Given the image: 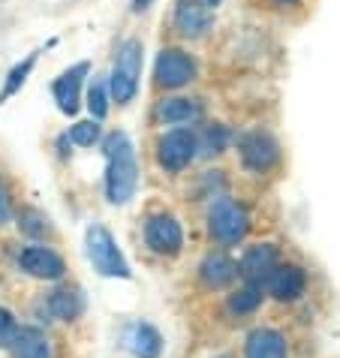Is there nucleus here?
<instances>
[{
	"label": "nucleus",
	"instance_id": "5",
	"mask_svg": "<svg viewBox=\"0 0 340 358\" xmlns=\"http://www.w3.org/2000/svg\"><path fill=\"white\" fill-rule=\"evenodd\" d=\"M154 78L160 87H184L196 78V61L181 48H163L154 64Z\"/></svg>",
	"mask_w": 340,
	"mask_h": 358
},
{
	"label": "nucleus",
	"instance_id": "28",
	"mask_svg": "<svg viewBox=\"0 0 340 358\" xmlns=\"http://www.w3.org/2000/svg\"><path fill=\"white\" fill-rule=\"evenodd\" d=\"M148 3H151V0H133V9H136V13H142Z\"/></svg>",
	"mask_w": 340,
	"mask_h": 358
},
{
	"label": "nucleus",
	"instance_id": "20",
	"mask_svg": "<svg viewBox=\"0 0 340 358\" xmlns=\"http://www.w3.org/2000/svg\"><path fill=\"white\" fill-rule=\"evenodd\" d=\"M36 57H39V52L27 55V57H24V64H18L13 73L6 76V85H3V91H0V103H3V99H9L13 94H18V87H22V85L27 82V76H31V69H34V64H36Z\"/></svg>",
	"mask_w": 340,
	"mask_h": 358
},
{
	"label": "nucleus",
	"instance_id": "3",
	"mask_svg": "<svg viewBox=\"0 0 340 358\" xmlns=\"http://www.w3.org/2000/svg\"><path fill=\"white\" fill-rule=\"evenodd\" d=\"M87 259L94 262V268L103 277H124V280L129 277V265L124 259V253L118 250L112 232L99 223L87 229Z\"/></svg>",
	"mask_w": 340,
	"mask_h": 358
},
{
	"label": "nucleus",
	"instance_id": "25",
	"mask_svg": "<svg viewBox=\"0 0 340 358\" xmlns=\"http://www.w3.org/2000/svg\"><path fill=\"white\" fill-rule=\"evenodd\" d=\"M15 331H18V325L13 320V313H9L6 307H0V346H6V350H9V343H13Z\"/></svg>",
	"mask_w": 340,
	"mask_h": 358
},
{
	"label": "nucleus",
	"instance_id": "10",
	"mask_svg": "<svg viewBox=\"0 0 340 358\" xmlns=\"http://www.w3.org/2000/svg\"><path fill=\"white\" fill-rule=\"evenodd\" d=\"M18 265L31 277H39V280H57L66 271L64 259L48 247H24L22 256H18Z\"/></svg>",
	"mask_w": 340,
	"mask_h": 358
},
{
	"label": "nucleus",
	"instance_id": "8",
	"mask_svg": "<svg viewBox=\"0 0 340 358\" xmlns=\"http://www.w3.org/2000/svg\"><path fill=\"white\" fill-rule=\"evenodd\" d=\"M238 151H241L244 166L256 169V172H262V169L277 163L280 145L274 142V136H268L262 130H253V133H244L241 138H238Z\"/></svg>",
	"mask_w": 340,
	"mask_h": 358
},
{
	"label": "nucleus",
	"instance_id": "13",
	"mask_svg": "<svg viewBox=\"0 0 340 358\" xmlns=\"http://www.w3.org/2000/svg\"><path fill=\"white\" fill-rule=\"evenodd\" d=\"M175 27L184 36H202L208 27H211V9H208L202 0H178Z\"/></svg>",
	"mask_w": 340,
	"mask_h": 358
},
{
	"label": "nucleus",
	"instance_id": "21",
	"mask_svg": "<svg viewBox=\"0 0 340 358\" xmlns=\"http://www.w3.org/2000/svg\"><path fill=\"white\" fill-rule=\"evenodd\" d=\"M226 142H229V130L226 127H220V124L205 127V133L196 136V148L202 154H220L226 148Z\"/></svg>",
	"mask_w": 340,
	"mask_h": 358
},
{
	"label": "nucleus",
	"instance_id": "15",
	"mask_svg": "<svg viewBox=\"0 0 340 358\" xmlns=\"http://www.w3.org/2000/svg\"><path fill=\"white\" fill-rule=\"evenodd\" d=\"M157 117L163 124H193L202 117V103L190 96H169L157 106Z\"/></svg>",
	"mask_w": 340,
	"mask_h": 358
},
{
	"label": "nucleus",
	"instance_id": "18",
	"mask_svg": "<svg viewBox=\"0 0 340 358\" xmlns=\"http://www.w3.org/2000/svg\"><path fill=\"white\" fill-rule=\"evenodd\" d=\"M127 343L139 358H157L160 350H163V337H160L157 328L148 325V322H139V325L129 328Z\"/></svg>",
	"mask_w": 340,
	"mask_h": 358
},
{
	"label": "nucleus",
	"instance_id": "1",
	"mask_svg": "<svg viewBox=\"0 0 340 358\" xmlns=\"http://www.w3.org/2000/svg\"><path fill=\"white\" fill-rule=\"evenodd\" d=\"M103 151H106V196H108V202L124 205L133 199L136 184H139L136 148L124 130H115L106 136Z\"/></svg>",
	"mask_w": 340,
	"mask_h": 358
},
{
	"label": "nucleus",
	"instance_id": "14",
	"mask_svg": "<svg viewBox=\"0 0 340 358\" xmlns=\"http://www.w3.org/2000/svg\"><path fill=\"white\" fill-rule=\"evenodd\" d=\"M9 350H13V358H55L52 341L39 328H18Z\"/></svg>",
	"mask_w": 340,
	"mask_h": 358
},
{
	"label": "nucleus",
	"instance_id": "22",
	"mask_svg": "<svg viewBox=\"0 0 340 358\" xmlns=\"http://www.w3.org/2000/svg\"><path fill=\"white\" fill-rule=\"evenodd\" d=\"M87 108H91L94 121L108 115V85L103 78H94L91 82V91H87Z\"/></svg>",
	"mask_w": 340,
	"mask_h": 358
},
{
	"label": "nucleus",
	"instance_id": "12",
	"mask_svg": "<svg viewBox=\"0 0 340 358\" xmlns=\"http://www.w3.org/2000/svg\"><path fill=\"white\" fill-rule=\"evenodd\" d=\"M91 73V64L82 61L76 66H69L66 73L55 82V99H57V108H61L64 115H76L78 112V91H82V78Z\"/></svg>",
	"mask_w": 340,
	"mask_h": 358
},
{
	"label": "nucleus",
	"instance_id": "26",
	"mask_svg": "<svg viewBox=\"0 0 340 358\" xmlns=\"http://www.w3.org/2000/svg\"><path fill=\"white\" fill-rule=\"evenodd\" d=\"M18 220H22V223H18V226H22V229H24V232H31V235H43V232H45V229H48V223H45V217H43V214H39V211H24L22 217H18Z\"/></svg>",
	"mask_w": 340,
	"mask_h": 358
},
{
	"label": "nucleus",
	"instance_id": "23",
	"mask_svg": "<svg viewBox=\"0 0 340 358\" xmlns=\"http://www.w3.org/2000/svg\"><path fill=\"white\" fill-rule=\"evenodd\" d=\"M259 301H262V289L259 286H244L241 292H235L232 298H229V310L232 313H250L256 310Z\"/></svg>",
	"mask_w": 340,
	"mask_h": 358
},
{
	"label": "nucleus",
	"instance_id": "19",
	"mask_svg": "<svg viewBox=\"0 0 340 358\" xmlns=\"http://www.w3.org/2000/svg\"><path fill=\"white\" fill-rule=\"evenodd\" d=\"M85 310V298L78 289H55L48 295V313L57 316V320H76V316H82Z\"/></svg>",
	"mask_w": 340,
	"mask_h": 358
},
{
	"label": "nucleus",
	"instance_id": "4",
	"mask_svg": "<svg viewBox=\"0 0 340 358\" xmlns=\"http://www.w3.org/2000/svg\"><path fill=\"white\" fill-rule=\"evenodd\" d=\"M208 226H211V235L223 244H238L247 235L250 220L244 205H238L235 199L220 196L211 202V211H208Z\"/></svg>",
	"mask_w": 340,
	"mask_h": 358
},
{
	"label": "nucleus",
	"instance_id": "9",
	"mask_svg": "<svg viewBox=\"0 0 340 358\" xmlns=\"http://www.w3.org/2000/svg\"><path fill=\"white\" fill-rule=\"evenodd\" d=\"M277 268V250L271 244H253L247 247V253L238 262V274L247 280V286H262Z\"/></svg>",
	"mask_w": 340,
	"mask_h": 358
},
{
	"label": "nucleus",
	"instance_id": "27",
	"mask_svg": "<svg viewBox=\"0 0 340 358\" xmlns=\"http://www.w3.org/2000/svg\"><path fill=\"white\" fill-rule=\"evenodd\" d=\"M9 217V196H6V190L0 187V223H3Z\"/></svg>",
	"mask_w": 340,
	"mask_h": 358
},
{
	"label": "nucleus",
	"instance_id": "16",
	"mask_svg": "<svg viewBox=\"0 0 340 358\" xmlns=\"http://www.w3.org/2000/svg\"><path fill=\"white\" fill-rule=\"evenodd\" d=\"M238 274V265L229 259L226 253H208L202 265H199V277H202L205 286H211V289H220V286L232 283Z\"/></svg>",
	"mask_w": 340,
	"mask_h": 358
},
{
	"label": "nucleus",
	"instance_id": "6",
	"mask_svg": "<svg viewBox=\"0 0 340 358\" xmlns=\"http://www.w3.org/2000/svg\"><path fill=\"white\" fill-rule=\"evenodd\" d=\"M196 133L190 130H172L166 136H160L157 142V157H160V166L172 169V172H178V169L190 166V160L196 157Z\"/></svg>",
	"mask_w": 340,
	"mask_h": 358
},
{
	"label": "nucleus",
	"instance_id": "11",
	"mask_svg": "<svg viewBox=\"0 0 340 358\" xmlns=\"http://www.w3.org/2000/svg\"><path fill=\"white\" fill-rule=\"evenodd\" d=\"M268 292H271L277 301H295V298L304 295L307 277L298 265H277L271 274H268Z\"/></svg>",
	"mask_w": 340,
	"mask_h": 358
},
{
	"label": "nucleus",
	"instance_id": "7",
	"mask_svg": "<svg viewBox=\"0 0 340 358\" xmlns=\"http://www.w3.org/2000/svg\"><path fill=\"white\" fill-rule=\"evenodd\" d=\"M145 241L151 250L172 256L184 247V232H181V226H178L175 217L154 214V217H148V223H145Z\"/></svg>",
	"mask_w": 340,
	"mask_h": 358
},
{
	"label": "nucleus",
	"instance_id": "2",
	"mask_svg": "<svg viewBox=\"0 0 340 358\" xmlns=\"http://www.w3.org/2000/svg\"><path fill=\"white\" fill-rule=\"evenodd\" d=\"M139 73H142V43L139 39H127L118 48L115 69L108 76V94L115 96L118 106H127L139 91Z\"/></svg>",
	"mask_w": 340,
	"mask_h": 358
},
{
	"label": "nucleus",
	"instance_id": "24",
	"mask_svg": "<svg viewBox=\"0 0 340 358\" xmlns=\"http://www.w3.org/2000/svg\"><path fill=\"white\" fill-rule=\"evenodd\" d=\"M99 138V124L97 121H78L73 130H69V142L82 145V148H91Z\"/></svg>",
	"mask_w": 340,
	"mask_h": 358
},
{
	"label": "nucleus",
	"instance_id": "17",
	"mask_svg": "<svg viewBox=\"0 0 340 358\" xmlns=\"http://www.w3.org/2000/svg\"><path fill=\"white\" fill-rule=\"evenodd\" d=\"M247 358H286V337L274 328H256L247 337Z\"/></svg>",
	"mask_w": 340,
	"mask_h": 358
}]
</instances>
